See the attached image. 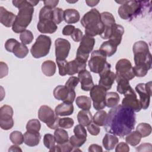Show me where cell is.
I'll return each instance as SVG.
<instances>
[{"label":"cell","instance_id":"obj_1","mask_svg":"<svg viewBox=\"0 0 152 152\" xmlns=\"http://www.w3.org/2000/svg\"><path fill=\"white\" fill-rule=\"evenodd\" d=\"M135 123V112L126 106L118 104L109 111L104 128L107 132L123 138L134 129Z\"/></svg>","mask_w":152,"mask_h":152},{"label":"cell","instance_id":"obj_2","mask_svg":"<svg viewBox=\"0 0 152 152\" xmlns=\"http://www.w3.org/2000/svg\"><path fill=\"white\" fill-rule=\"evenodd\" d=\"M12 2L13 5L19 10L12 30L15 33H21L26 30L31 23L34 13V8L30 0H15Z\"/></svg>","mask_w":152,"mask_h":152},{"label":"cell","instance_id":"obj_3","mask_svg":"<svg viewBox=\"0 0 152 152\" xmlns=\"http://www.w3.org/2000/svg\"><path fill=\"white\" fill-rule=\"evenodd\" d=\"M81 24L85 28L86 34L91 37L100 36L104 31L100 14L96 8L91 9L83 15L81 19Z\"/></svg>","mask_w":152,"mask_h":152},{"label":"cell","instance_id":"obj_4","mask_svg":"<svg viewBox=\"0 0 152 152\" xmlns=\"http://www.w3.org/2000/svg\"><path fill=\"white\" fill-rule=\"evenodd\" d=\"M135 65L142 67L147 71L151 68V55L149 46L145 41L135 42L132 47Z\"/></svg>","mask_w":152,"mask_h":152},{"label":"cell","instance_id":"obj_5","mask_svg":"<svg viewBox=\"0 0 152 152\" xmlns=\"http://www.w3.org/2000/svg\"><path fill=\"white\" fill-rule=\"evenodd\" d=\"M121 4L118 8V14L121 18L131 20L141 13L143 8L144 1H116Z\"/></svg>","mask_w":152,"mask_h":152},{"label":"cell","instance_id":"obj_6","mask_svg":"<svg viewBox=\"0 0 152 152\" xmlns=\"http://www.w3.org/2000/svg\"><path fill=\"white\" fill-rule=\"evenodd\" d=\"M52 44L51 39L49 36L40 34L35 43L31 48L30 52L34 58H40L48 55L49 53Z\"/></svg>","mask_w":152,"mask_h":152},{"label":"cell","instance_id":"obj_7","mask_svg":"<svg viewBox=\"0 0 152 152\" xmlns=\"http://www.w3.org/2000/svg\"><path fill=\"white\" fill-rule=\"evenodd\" d=\"M55 112L48 106H41L38 111V118L43 122L45 123L48 127L52 129H56L59 127L58 117Z\"/></svg>","mask_w":152,"mask_h":152},{"label":"cell","instance_id":"obj_8","mask_svg":"<svg viewBox=\"0 0 152 152\" xmlns=\"http://www.w3.org/2000/svg\"><path fill=\"white\" fill-rule=\"evenodd\" d=\"M95 39L93 37L86 34L83 36L77 49L75 58L81 61L86 62L89 57L90 53L91 52L93 49Z\"/></svg>","mask_w":152,"mask_h":152},{"label":"cell","instance_id":"obj_9","mask_svg":"<svg viewBox=\"0 0 152 152\" xmlns=\"http://www.w3.org/2000/svg\"><path fill=\"white\" fill-rule=\"evenodd\" d=\"M107 63L106 56L100 50H96L91 53L88 65L90 71L99 74L103 70Z\"/></svg>","mask_w":152,"mask_h":152},{"label":"cell","instance_id":"obj_10","mask_svg":"<svg viewBox=\"0 0 152 152\" xmlns=\"http://www.w3.org/2000/svg\"><path fill=\"white\" fill-rule=\"evenodd\" d=\"M106 93L107 90L99 85H94L90 90V95L95 110H100L105 107Z\"/></svg>","mask_w":152,"mask_h":152},{"label":"cell","instance_id":"obj_11","mask_svg":"<svg viewBox=\"0 0 152 152\" xmlns=\"http://www.w3.org/2000/svg\"><path fill=\"white\" fill-rule=\"evenodd\" d=\"M115 68V76L123 78L128 81L132 80L135 77L132 64L127 59H119L116 64Z\"/></svg>","mask_w":152,"mask_h":152},{"label":"cell","instance_id":"obj_12","mask_svg":"<svg viewBox=\"0 0 152 152\" xmlns=\"http://www.w3.org/2000/svg\"><path fill=\"white\" fill-rule=\"evenodd\" d=\"M151 82L139 83L135 87V90L140 96V102L142 109H147L150 105L151 97Z\"/></svg>","mask_w":152,"mask_h":152},{"label":"cell","instance_id":"obj_13","mask_svg":"<svg viewBox=\"0 0 152 152\" xmlns=\"http://www.w3.org/2000/svg\"><path fill=\"white\" fill-rule=\"evenodd\" d=\"M13 109L11 106L5 104L0 108V126L3 130L11 129L14 126Z\"/></svg>","mask_w":152,"mask_h":152},{"label":"cell","instance_id":"obj_14","mask_svg":"<svg viewBox=\"0 0 152 152\" xmlns=\"http://www.w3.org/2000/svg\"><path fill=\"white\" fill-rule=\"evenodd\" d=\"M54 97L64 102L72 103L75 99V90H70L65 86H58L56 87L53 91Z\"/></svg>","mask_w":152,"mask_h":152},{"label":"cell","instance_id":"obj_15","mask_svg":"<svg viewBox=\"0 0 152 152\" xmlns=\"http://www.w3.org/2000/svg\"><path fill=\"white\" fill-rule=\"evenodd\" d=\"M110 68L111 65L107 62L103 70L99 73V85L104 88L107 91L111 88L115 80V74L110 71Z\"/></svg>","mask_w":152,"mask_h":152},{"label":"cell","instance_id":"obj_16","mask_svg":"<svg viewBox=\"0 0 152 152\" xmlns=\"http://www.w3.org/2000/svg\"><path fill=\"white\" fill-rule=\"evenodd\" d=\"M55 56L56 60H65L68 57L71 44L69 42L65 39L58 38L55 42Z\"/></svg>","mask_w":152,"mask_h":152},{"label":"cell","instance_id":"obj_17","mask_svg":"<svg viewBox=\"0 0 152 152\" xmlns=\"http://www.w3.org/2000/svg\"><path fill=\"white\" fill-rule=\"evenodd\" d=\"M101 21L104 26V31L100 35L103 39H108L111 34L112 30L115 25V20L113 15L109 12H103L100 14Z\"/></svg>","mask_w":152,"mask_h":152},{"label":"cell","instance_id":"obj_18","mask_svg":"<svg viewBox=\"0 0 152 152\" xmlns=\"http://www.w3.org/2000/svg\"><path fill=\"white\" fill-rule=\"evenodd\" d=\"M124 96L125 97L122 101V105L130 108L134 112H138L142 109L140 102L137 99L135 93H128Z\"/></svg>","mask_w":152,"mask_h":152},{"label":"cell","instance_id":"obj_19","mask_svg":"<svg viewBox=\"0 0 152 152\" xmlns=\"http://www.w3.org/2000/svg\"><path fill=\"white\" fill-rule=\"evenodd\" d=\"M78 74V78L81 83V89L85 91H90L94 84L89 71L86 69H84L79 72Z\"/></svg>","mask_w":152,"mask_h":152},{"label":"cell","instance_id":"obj_20","mask_svg":"<svg viewBox=\"0 0 152 152\" xmlns=\"http://www.w3.org/2000/svg\"><path fill=\"white\" fill-rule=\"evenodd\" d=\"M37 28L42 33L52 34L57 30L58 26L52 20L43 19L39 20Z\"/></svg>","mask_w":152,"mask_h":152},{"label":"cell","instance_id":"obj_21","mask_svg":"<svg viewBox=\"0 0 152 152\" xmlns=\"http://www.w3.org/2000/svg\"><path fill=\"white\" fill-rule=\"evenodd\" d=\"M16 16L14 13L7 11L3 7H0V21L5 27H12Z\"/></svg>","mask_w":152,"mask_h":152},{"label":"cell","instance_id":"obj_22","mask_svg":"<svg viewBox=\"0 0 152 152\" xmlns=\"http://www.w3.org/2000/svg\"><path fill=\"white\" fill-rule=\"evenodd\" d=\"M86 62L81 61L78 59L68 62L67 64V74L69 75H73L78 73L82 70L86 69Z\"/></svg>","mask_w":152,"mask_h":152},{"label":"cell","instance_id":"obj_23","mask_svg":"<svg viewBox=\"0 0 152 152\" xmlns=\"http://www.w3.org/2000/svg\"><path fill=\"white\" fill-rule=\"evenodd\" d=\"M115 80L118 84L117 91L120 94L125 95L128 93H135V91L131 87L128 80L117 76H115Z\"/></svg>","mask_w":152,"mask_h":152},{"label":"cell","instance_id":"obj_24","mask_svg":"<svg viewBox=\"0 0 152 152\" xmlns=\"http://www.w3.org/2000/svg\"><path fill=\"white\" fill-rule=\"evenodd\" d=\"M41 135L39 132L27 131L24 134V142L29 147L36 146L39 144Z\"/></svg>","mask_w":152,"mask_h":152},{"label":"cell","instance_id":"obj_25","mask_svg":"<svg viewBox=\"0 0 152 152\" xmlns=\"http://www.w3.org/2000/svg\"><path fill=\"white\" fill-rule=\"evenodd\" d=\"M124 33V28L120 24H115L112 30L109 40L118 46L121 43L122 37Z\"/></svg>","mask_w":152,"mask_h":152},{"label":"cell","instance_id":"obj_26","mask_svg":"<svg viewBox=\"0 0 152 152\" xmlns=\"http://www.w3.org/2000/svg\"><path fill=\"white\" fill-rule=\"evenodd\" d=\"M74 112V106L72 103L63 102L58 104L55 109V112L58 116H65L72 114Z\"/></svg>","mask_w":152,"mask_h":152},{"label":"cell","instance_id":"obj_27","mask_svg":"<svg viewBox=\"0 0 152 152\" xmlns=\"http://www.w3.org/2000/svg\"><path fill=\"white\" fill-rule=\"evenodd\" d=\"M80 15L79 12L75 9H66L64 11V20L67 24H74L79 21Z\"/></svg>","mask_w":152,"mask_h":152},{"label":"cell","instance_id":"obj_28","mask_svg":"<svg viewBox=\"0 0 152 152\" xmlns=\"http://www.w3.org/2000/svg\"><path fill=\"white\" fill-rule=\"evenodd\" d=\"M119 142L118 138L112 134H106L102 140L103 147L106 150H113Z\"/></svg>","mask_w":152,"mask_h":152},{"label":"cell","instance_id":"obj_29","mask_svg":"<svg viewBox=\"0 0 152 152\" xmlns=\"http://www.w3.org/2000/svg\"><path fill=\"white\" fill-rule=\"evenodd\" d=\"M117 47L118 46L109 40L103 42L100 47L99 50L102 51L106 56L110 57L116 53L117 50Z\"/></svg>","mask_w":152,"mask_h":152},{"label":"cell","instance_id":"obj_30","mask_svg":"<svg viewBox=\"0 0 152 152\" xmlns=\"http://www.w3.org/2000/svg\"><path fill=\"white\" fill-rule=\"evenodd\" d=\"M41 69L44 75L47 77H52L55 74L56 66L53 61L47 60L42 63Z\"/></svg>","mask_w":152,"mask_h":152},{"label":"cell","instance_id":"obj_31","mask_svg":"<svg viewBox=\"0 0 152 152\" xmlns=\"http://www.w3.org/2000/svg\"><path fill=\"white\" fill-rule=\"evenodd\" d=\"M77 119L80 124L87 126L93 121V116L89 110H82L77 114Z\"/></svg>","mask_w":152,"mask_h":152},{"label":"cell","instance_id":"obj_32","mask_svg":"<svg viewBox=\"0 0 152 152\" xmlns=\"http://www.w3.org/2000/svg\"><path fill=\"white\" fill-rule=\"evenodd\" d=\"M120 97L116 92H109L106 93L105 97L106 106L109 108H113L116 106L119 102Z\"/></svg>","mask_w":152,"mask_h":152},{"label":"cell","instance_id":"obj_33","mask_svg":"<svg viewBox=\"0 0 152 152\" xmlns=\"http://www.w3.org/2000/svg\"><path fill=\"white\" fill-rule=\"evenodd\" d=\"M77 106L83 110H89L91 107V99L86 96H80L76 98Z\"/></svg>","mask_w":152,"mask_h":152},{"label":"cell","instance_id":"obj_34","mask_svg":"<svg viewBox=\"0 0 152 152\" xmlns=\"http://www.w3.org/2000/svg\"><path fill=\"white\" fill-rule=\"evenodd\" d=\"M54 138L56 142L58 144L65 143L69 140L68 132L64 129L57 128L54 132Z\"/></svg>","mask_w":152,"mask_h":152},{"label":"cell","instance_id":"obj_35","mask_svg":"<svg viewBox=\"0 0 152 152\" xmlns=\"http://www.w3.org/2000/svg\"><path fill=\"white\" fill-rule=\"evenodd\" d=\"M141 138V135L137 131H134L130 132L126 135L125 137V141L127 144L134 147L140 142Z\"/></svg>","mask_w":152,"mask_h":152},{"label":"cell","instance_id":"obj_36","mask_svg":"<svg viewBox=\"0 0 152 152\" xmlns=\"http://www.w3.org/2000/svg\"><path fill=\"white\" fill-rule=\"evenodd\" d=\"M12 53L18 58H24L28 53V49L22 43H18L14 48Z\"/></svg>","mask_w":152,"mask_h":152},{"label":"cell","instance_id":"obj_37","mask_svg":"<svg viewBox=\"0 0 152 152\" xmlns=\"http://www.w3.org/2000/svg\"><path fill=\"white\" fill-rule=\"evenodd\" d=\"M107 114L106 111L100 110L97 112L93 117V122L98 126H104Z\"/></svg>","mask_w":152,"mask_h":152},{"label":"cell","instance_id":"obj_38","mask_svg":"<svg viewBox=\"0 0 152 152\" xmlns=\"http://www.w3.org/2000/svg\"><path fill=\"white\" fill-rule=\"evenodd\" d=\"M136 131L141 135V137H146L151 134V126L147 123H140L137 125Z\"/></svg>","mask_w":152,"mask_h":152},{"label":"cell","instance_id":"obj_39","mask_svg":"<svg viewBox=\"0 0 152 152\" xmlns=\"http://www.w3.org/2000/svg\"><path fill=\"white\" fill-rule=\"evenodd\" d=\"M54 136L50 134H46L43 137V144L49 151H53L55 146Z\"/></svg>","mask_w":152,"mask_h":152},{"label":"cell","instance_id":"obj_40","mask_svg":"<svg viewBox=\"0 0 152 152\" xmlns=\"http://www.w3.org/2000/svg\"><path fill=\"white\" fill-rule=\"evenodd\" d=\"M10 140L16 145H21L24 142V135L18 131H12L10 135Z\"/></svg>","mask_w":152,"mask_h":152},{"label":"cell","instance_id":"obj_41","mask_svg":"<svg viewBox=\"0 0 152 152\" xmlns=\"http://www.w3.org/2000/svg\"><path fill=\"white\" fill-rule=\"evenodd\" d=\"M41 128V124L40 121L36 119H32L29 120L26 125V129L28 131L39 132Z\"/></svg>","mask_w":152,"mask_h":152},{"label":"cell","instance_id":"obj_42","mask_svg":"<svg viewBox=\"0 0 152 152\" xmlns=\"http://www.w3.org/2000/svg\"><path fill=\"white\" fill-rule=\"evenodd\" d=\"M34 36L30 30H26L20 34V39L24 45H28L31 43L33 40Z\"/></svg>","mask_w":152,"mask_h":152},{"label":"cell","instance_id":"obj_43","mask_svg":"<svg viewBox=\"0 0 152 152\" xmlns=\"http://www.w3.org/2000/svg\"><path fill=\"white\" fill-rule=\"evenodd\" d=\"M52 15H53V9H51L48 7L44 6L42 7L39 12V20H43V19H50L52 20Z\"/></svg>","mask_w":152,"mask_h":152},{"label":"cell","instance_id":"obj_44","mask_svg":"<svg viewBox=\"0 0 152 152\" xmlns=\"http://www.w3.org/2000/svg\"><path fill=\"white\" fill-rule=\"evenodd\" d=\"M64 11L60 8H55L53 10V21L56 24H60L64 20Z\"/></svg>","mask_w":152,"mask_h":152},{"label":"cell","instance_id":"obj_45","mask_svg":"<svg viewBox=\"0 0 152 152\" xmlns=\"http://www.w3.org/2000/svg\"><path fill=\"white\" fill-rule=\"evenodd\" d=\"M74 147L71 144L69 141L66 142L65 143L62 144H58L55 146V148L53 151H57V152H69L72 151Z\"/></svg>","mask_w":152,"mask_h":152},{"label":"cell","instance_id":"obj_46","mask_svg":"<svg viewBox=\"0 0 152 152\" xmlns=\"http://www.w3.org/2000/svg\"><path fill=\"white\" fill-rule=\"evenodd\" d=\"M74 135L80 138H87V131L84 126L81 124L77 125L74 128Z\"/></svg>","mask_w":152,"mask_h":152},{"label":"cell","instance_id":"obj_47","mask_svg":"<svg viewBox=\"0 0 152 152\" xmlns=\"http://www.w3.org/2000/svg\"><path fill=\"white\" fill-rule=\"evenodd\" d=\"M74 124V120L71 118H59V126L62 128L69 129Z\"/></svg>","mask_w":152,"mask_h":152},{"label":"cell","instance_id":"obj_48","mask_svg":"<svg viewBox=\"0 0 152 152\" xmlns=\"http://www.w3.org/2000/svg\"><path fill=\"white\" fill-rule=\"evenodd\" d=\"M86 140L87 138H80L74 135L69 138V141L74 148H79L85 143Z\"/></svg>","mask_w":152,"mask_h":152},{"label":"cell","instance_id":"obj_49","mask_svg":"<svg viewBox=\"0 0 152 152\" xmlns=\"http://www.w3.org/2000/svg\"><path fill=\"white\" fill-rule=\"evenodd\" d=\"M56 62L59 69V74L61 76H65L67 74V64L68 61L65 60H56Z\"/></svg>","mask_w":152,"mask_h":152},{"label":"cell","instance_id":"obj_50","mask_svg":"<svg viewBox=\"0 0 152 152\" xmlns=\"http://www.w3.org/2000/svg\"><path fill=\"white\" fill-rule=\"evenodd\" d=\"M80 81L78 77H70L65 84V86L70 90H75V88L77 87Z\"/></svg>","mask_w":152,"mask_h":152},{"label":"cell","instance_id":"obj_51","mask_svg":"<svg viewBox=\"0 0 152 152\" xmlns=\"http://www.w3.org/2000/svg\"><path fill=\"white\" fill-rule=\"evenodd\" d=\"M18 43L19 42L15 39H9L6 41L5 43V48L7 51L12 52L14 48Z\"/></svg>","mask_w":152,"mask_h":152},{"label":"cell","instance_id":"obj_52","mask_svg":"<svg viewBox=\"0 0 152 152\" xmlns=\"http://www.w3.org/2000/svg\"><path fill=\"white\" fill-rule=\"evenodd\" d=\"M87 129L91 135L94 136L97 135L100 131V128H99V126L92 122H91L89 125L87 126Z\"/></svg>","mask_w":152,"mask_h":152},{"label":"cell","instance_id":"obj_53","mask_svg":"<svg viewBox=\"0 0 152 152\" xmlns=\"http://www.w3.org/2000/svg\"><path fill=\"white\" fill-rule=\"evenodd\" d=\"M132 71L134 75L138 77H143L145 76L148 72V71L147 69L135 65L132 67Z\"/></svg>","mask_w":152,"mask_h":152},{"label":"cell","instance_id":"obj_54","mask_svg":"<svg viewBox=\"0 0 152 152\" xmlns=\"http://www.w3.org/2000/svg\"><path fill=\"white\" fill-rule=\"evenodd\" d=\"M71 36L74 42H78L81 40V39L83 37V32L81 31V30H80L78 28H75V30H74L73 33L71 35Z\"/></svg>","mask_w":152,"mask_h":152},{"label":"cell","instance_id":"obj_55","mask_svg":"<svg viewBox=\"0 0 152 152\" xmlns=\"http://www.w3.org/2000/svg\"><path fill=\"white\" fill-rule=\"evenodd\" d=\"M129 151V147L126 142H121L117 144L115 151L116 152H128Z\"/></svg>","mask_w":152,"mask_h":152},{"label":"cell","instance_id":"obj_56","mask_svg":"<svg viewBox=\"0 0 152 152\" xmlns=\"http://www.w3.org/2000/svg\"><path fill=\"white\" fill-rule=\"evenodd\" d=\"M8 73V67L7 64L4 62H0V78L7 75Z\"/></svg>","mask_w":152,"mask_h":152},{"label":"cell","instance_id":"obj_57","mask_svg":"<svg viewBox=\"0 0 152 152\" xmlns=\"http://www.w3.org/2000/svg\"><path fill=\"white\" fill-rule=\"evenodd\" d=\"M138 151H152V145L150 143H144L136 148Z\"/></svg>","mask_w":152,"mask_h":152},{"label":"cell","instance_id":"obj_58","mask_svg":"<svg viewBox=\"0 0 152 152\" xmlns=\"http://www.w3.org/2000/svg\"><path fill=\"white\" fill-rule=\"evenodd\" d=\"M75 27L73 25L68 24L65 26L62 30V34L64 36H71L75 30Z\"/></svg>","mask_w":152,"mask_h":152},{"label":"cell","instance_id":"obj_59","mask_svg":"<svg viewBox=\"0 0 152 152\" xmlns=\"http://www.w3.org/2000/svg\"><path fill=\"white\" fill-rule=\"evenodd\" d=\"M44 5L46 7H48L51 9L55 8L56 6L58 5L59 1L58 0H48V1H43Z\"/></svg>","mask_w":152,"mask_h":152},{"label":"cell","instance_id":"obj_60","mask_svg":"<svg viewBox=\"0 0 152 152\" xmlns=\"http://www.w3.org/2000/svg\"><path fill=\"white\" fill-rule=\"evenodd\" d=\"M103 149L102 147L97 144H91L89 147H88V151L90 152H99V151H102Z\"/></svg>","mask_w":152,"mask_h":152},{"label":"cell","instance_id":"obj_61","mask_svg":"<svg viewBox=\"0 0 152 152\" xmlns=\"http://www.w3.org/2000/svg\"><path fill=\"white\" fill-rule=\"evenodd\" d=\"M8 151H22V150L17 145L14 144L10 147Z\"/></svg>","mask_w":152,"mask_h":152},{"label":"cell","instance_id":"obj_62","mask_svg":"<svg viewBox=\"0 0 152 152\" xmlns=\"http://www.w3.org/2000/svg\"><path fill=\"white\" fill-rule=\"evenodd\" d=\"M99 2H100L99 1H91H91H87V0L86 1V3L87 4V5L91 7L96 6V5H97L99 3Z\"/></svg>","mask_w":152,"mask_h":152}]
</instances>
